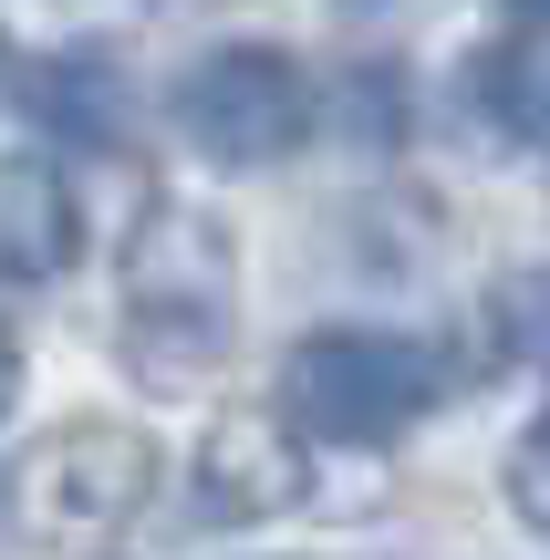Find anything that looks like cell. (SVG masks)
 I'll list each match as a JSON object with an SVG mask.
<instances>
[{
    "mask_svg": "<svg viewBox=\"0 0 550 560\" xmlns=\"http://www.w3.org/2000/svg\"><path fill=\"white\" fill-rule=\"evenodd\" d=\"M156 488V446L115 416H83V425H52V436L21 457L11 478V509H21V540L42 550H73V540H104L125 529Z\"/></svg>",
    "mask_w": 550,
    "mask_h": 560,
    "instance_id": "cell-3",
    "label": "cell"
},
{
    "mask_svg": "<svg viewBox=\"0 0 550 560\" xmlns=\"http://www.w3.org/2000/svg\"><path fill=\"white\" fill-rule=\"evenodd\" d=\"M489 312H499V342L510 353H550V270H510Z\"/></svg>",
    "mask_w": 550,
    "mask_h": 560,
    "instance_id": "cell-9",
    "label": "cell"
},
{
    "mask_svg": "<svg viewBox=\"0 0 550 560\" xmlns=\"http://www.w3.org/2000/svg\"><path fill=\"white\" fill-rule=\"evenodd\" d=\"M198 509L219 529H260V520H291L312 499V446L291 416H219L198 436V467H187Z\"/></svg>",
    "mask_w": 550,
    "mask_h": 560,
    "instance_id": "cell-5",
    "label": "cell"
},
{
    "mask_svg": "<svg viewBox=\"0 0 550 560\" xmlns=\"http://www.w3.org/2000/svg\"><path fill=\"white\" fill-rule=\"evenodd\" d=\"M510 11H519V21H550V0H510Z\"/></svg>",
    "mask_w": 550,
    "mask_h": 560,
    "instance_id": "cell-12",
    "label": "cell"
},
{
    "mask_svg": "<svg viewBox=\"0 0 550 560\" xmlns=\"http://www.w3.org/2000/svg\"><path fill=\"white\" fill-rule=\"evenodd\" d=\"M468 94L499 136H550V52L540 42H489L468 62Z\"/></svg>",
    "mask_w": 550,
    "mask_h": 560,
    "instance_id": "cell-7",
    "label": "cell"
},
{
    "mask_svg": "<svg viewBox=\"0 0 550 560\" xmlns=\"http://www.w3.org/2000/svg\"><path fill=\"white\" fill-rule=\"evenodd\" d=\"M343 11H395V0H343Z\"/></svg>",
    "mask_w": 550,
    "mask_h": 560,
    "instance_id": "cell-13",
    "label": "cell"
},
{
    "mask_svg": "<svg viewBox=\"0 0 550 560\" xmlns=\"http://www.w3.org/2000/svg\"><path fill=\"white\" fill-rule=\"evenodd\" d=\"M83 249V208L42 156H0V280H62Z\"/></svg>",
    "mask_w": 550,
    "mask_h": 560,
    "instance_id": "cell-6",
    "label": "cell"
},
{
    "mask_svg": "<svg viewBox=\"0 0 550 560\" xmlns=\"http://www.w3.org/2000/svg\"><path fill=\"white\" fill-rule=\"evenodd\" d=\"M11 395H21V342L0 332V416H11Z\"/></svg>",
    "mask_w": 550,
    "mask_h": 560,
    "instance_id": "cell-11",
    "label": "cell"
},
{
    "mask_svg": "<svg viewBox=\"0 0 550 560\" xmlns=\"http://www.w3.org/2000/svg\"><path fill=\"white\" fill-rule=\"evenodd\" d=\"M32 115L52 125V136H83V145H104V136L125 125L115 62H94V52H62V62H42V73H32Z\"/></svg>",
    "mask_w": 550,
    "mask_h": 560,
    "instance_id": "cell-8",
    "label": "cell"
},
{
    "mask_svg": "<svg viewBox=\"0 0 550 560\" xmlns=\"http://www.w3.org/2000/svg\"><path fill=\"white\" fill-rule=\"evenodd\" d=\"M177 125L219 166H281L312 136V73L291 52H270V42H229L177 83Z\"/></svg>",
    "mask_w": 550,
    "mask_h": 560,
    "instance_id": "cell-4",
    "label": "cell"
},
{
    "mask_svg": "<svg viewBox=\"0 0 550 560\" xmlns=\"http://www.w3.org/2000/svg\"><path fill=\"white\" fill-rule=\"evenodd\" d=\"M510 509H519L530 529H550V416L510 446Z\"/></svg>",
    "mask_w": 550,
    "mask_h": 560,
    "instance_id": "cell-10",
    "label": "cell"
},
{
    "mask_svg": "<svg viewBox=\"0 0 550 560\" xmlns=\"http://www.w3.org/2000/svg\"><path fill=\"white\" fill-rule=\"evenodd\" d=\"M436 353L406 332H364V322H332L302 332L281 363V416L323 446H395L416 416L436 405Z\"/></svg>",
    "mask_w": 550,
    "mask_h": 560,
    "instance_id": "cell-2",
    "label": "cell"
},
{
    "mask_svg": "<svg viewBox=\"0 0 550 560\" xmlns=\"http://www.w3.org/2000/svg\"><path fill=\"white\" fill-rule=\"evenodd\" d=\"M229 322H239L229 229L198 219V208H166V219H145L136 260H125V312H115L136 384H156V395L198 384L208 363L229 353Z\"/></svg>",
    "mask_w": 550,
    "mask_h": 560,
    "instance_id": "cell-1",
    "label": "cell"
}]
</instances>
